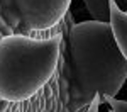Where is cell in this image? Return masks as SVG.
Segmentation results:
<instances>
[{
	"label": "cell",
	"instance_id": "7",
	"mask_svg": "<svg viewBox=\"0 0 127 112\" xmlns=\"http://www.w3.org/2000/svg\"><path fill=\"white\" fill-rule=\"evenodd\" d=\"M2 15H3V17H5V20L10 24V27H14L15 31L22 26L20 14H19V10L15 9V7H12V9H3V10H2Z\"/></svg>",
	"mask_w": 127,
	"mask_h": 112
},
{
	"label": "cell",
	"instance_id": "10",
	"mask_svg": "<svg viewBox=\"0 0 127 112\" xmlns=\"http://www.w3.org/2000/svg\"><path fill=\"white\" fill-rule=\"evenodd\" d=\"M103 104V99H102V95H97L93 100H92V104H90V109H88V112H98L100 111V105Z\"/></svg>",
	"mask_w": 127,
	"mask_h": 112
},
{
	"label": "cell",
	"instance_id": "12",
	"mask_svg": "<svg viewBox=\"0 0 127 112\" xmlns=\"http://www.w3.org/2000/svg\"><path fill=\"white\" fill-rule=\"evenodd\" d=\"M2 10H3V7H2V2H0V14H2Z\"/></svg>",
	"mask_w": 127,
	"mask_h": 112
},
{
	"label": "cell",
	"instance_id": "9",
	"mask_svg": "<svg viewBox=\"0 0 127 112\" xmlns=\"http://www.w3.org/2000/svg\"><path fill=\"white\" fill-rule=\"evenodd\" d=\"M0 32L3 34V36H12V34H15V29L14 27H10V24L5 20V17L0 14Z\"/></svg>",
	"mask_w": 127,
	"mask_h": 112
},
{
	"label": "cell",
	"instance_id": "3",
	"mask_svg": "<svg viewBox=\"0 0 127 112\" xmlns=\"http://www.w3.org/2000/svg\"><path fill=\"white\" fill-rule=\"evenodd\" d=\"M69 80L64 73V60L61 56L58 71L44 88L31 99L19 102H0V112H69Z\"/></svg>",
	"mask_w": 127,
	"mask_h": 112
},
{
	"label": "cell",
	"instance_id": "11",
	"mask_svg": "<svg viewBox=\"0 0 127 112\" xmlns=\"http://www.w3.org/2000/svg\"><path fill=\"white\" fill-rule=\"evenodd\" d=\"M2 2V7L3 9H12V7H15V0H0Z\"/></svg>",
	"mask_w": 127,
	"mask_h": 112
},
{
	"label": "cell",
	"instance_id": "13",
	"mask_svg": "<svg viewBox=\"0 0 127 112\" xmlns=\"http://www.w3.org/2000/svg\"><path fill=\"white\" fill-rule=\"evenodd\" d=\"M2 37H3V34H2V32H0V39H2Z\"/></svg>",
	"mask_w": 127,
	"mask_h": 112
},
{
	"label": "cell",
	"instance_id": "6",
	"mask_svg": "<svg viewBox=\"0 0 127 112\" xmlns=\"http://www.w3.org/2000/svg\"><path fill=\"white\" fill-rule=\"evenodd\" d=\"M83 3L93 20H100V22L110 20V9H108L110 0H83ZM115 3L120 10L127 12V0H115Z\"/></svg>",
	"mask_w": 127,
	"mask_h": 112
},
{
	"label": "cell",
	"instance_id": "2",
	"mask_svg": "<svg viewBox=\"0 0 127 112\" xmlns=\"http://www.w3.org/2000/svg\"><path fill=\"white\" fill-rule=\"evenodd\" d=\"M66 17L49 31L20 27L0 39V99L19 102L31 99L58 71Z\"/></svg>",
	"mask_w": 127,
	"mask_h": 112
},
{
	"label": "cell",
	"instance_id": "1",
	"mask_svg": "<svg viewBox=\"0 0 127 112\" xmlns=\"http://www.w3.org/2000/svg\"><path fill=\"white\" fill-rule=\"evenodd\" d=\"M68 111H78L102 95L115 97L127 78V61L119 49L110 22L85 20L68 31Z\"/></svg>",
	"mask_w": 127,
	"mask_h": 112
},
{
	"label": "cell",
	"instance_id": "8",
	"mask_svg": "<svg viewBox=\"0 0 127 112\" xmlns=\"http://www.w3.org/2000/svg\"><path fill=\"white\" fill-rule=\"evenodd\" d=\"M103 102H107L110 112H127V100H119L115 97H105Z\"/></svg>",
	"mask_w": 127,
	"mask_h": 112
},
{
	"label": "cell",
	"instance_id": "5",
	"mask_svg": "<svg viewBox=\"0 0 127 112\" xmlns=\"http://www.w3.org/2000/svg\"><path fill=\"white\" fill-rule=\"evenodd\" d=\"M108 9H110V20L108 22L112 26V32H114L115 42H117L122 56L127 61V12L119 9L115 0H110Z\"/></svg>",
	"mask_w": 127,
	"mask_h": 112
},
{
	"label": "cell",
	"instance_id": "4",
	"mask_svg": "<svg viewBox=\"0 0 127 112\" xmlns=\"http://www.w3.org/2000/svg\"><path fill=\"white\" fill-rule=\"evenodd\" d=\"M71 0H15L24 29L49 31L66 17Z\"/></svg>",
	"mask_w": 127,
	"mask_h": 112
},
{
	"label": "cell",
	"instance_id": "14",
	"mask_svg": "<svg viewBox=\"0 0 127 112\" xmlns=\"http://www.w3.org/2000/svg\"><path fill=\"white\" fill-rule=\"evenodd\" d=\"M0 102H2V99H0Z\"/></svg>",
	"mask_w": 127,
	"mask_h": 112
}]
</instances>
